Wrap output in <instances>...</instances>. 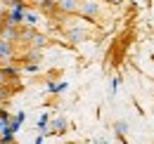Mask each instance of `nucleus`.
I'll use <instances>...</instances> for the list:
<instances>
[{"instance_id": "1", "label": "nucleus", "mask_w": 154, "mask_h": 144, "mask_svg": "<svg viewBox=\"0 0 154 144\" xmlns=\"http://www.w3.org/2000/svg\"><path fill=\"white\" fill-rule=\"evenodd\" d=\"M100 12H102V2H100V0H81V10H78L81 17L95 19Z\"/></svg>"}, {"instance_id": "2", "label": "nucleus", "mask_w": 154, "mask_h": 144, "mask_svg": "<svg viewBox=\"0 0 154 144\" xmlns=\"http://www.w3.org/2000/svg\"><path fill=\"white\" fill-rule=\"evenodd\" d=\"M81 0H59V12L62 14H78Z\"/></svg>"}, {"instance_id": "3", "label": "nucleus", "mask_w": 154, "mask_h": 144, "mask_svg": "<svg viewBox=\"0 0 154 144\" xmlns=\"http://www.w3.org/2000/svg\"><path fill=\"white\" fill-rule=\"evenodd\" d=\"M12 54H14V43L0 38V62H10Z\"/></svg>"}, {"instance_id": "4", "label": "nucleus", "mask_w": 154, "mask_h": 144, "mask_svg": "<svg viewBox=\"0 0 154 144\" xmlns=\"http://www.w3.org/2000/svg\"><path fill=\"white\" fill-rule=\"evenodd\" d=\"M114 132L119 135V137H126V135H128V123H126V121H116L114 123Z\"/></svg>"}, {"instance_id": "5", "label": "nucleus", "mask_w": 154, "mask_h": 144, "mask_svg": "<svg viewBox=\"0 0 154 144\" xmlns=\"http://www.w3.org/2000/svg\"><path fill=\"white\" fill-rule=\"evenodd\" d=\"M38 21V12H31V10H26V14H24V24L26 26H33Z\"/></svg>"}, {"instance_id": "6", "label": "nucleus", "mask_w": 154, "mask_h": 144, "mask_svg": "<svg viewBox=\"0 0 154 144\" xmlns=\"http://www.w3.org/2000/svg\"><path fill=\"white\" fill-rule=\"evenodd\" d=\"M52 130H55V132H64V130H66V121H64V118H55V121H52Z\"/></svg>"}, {"instance_id": "7", "label": "nucleus", "mask_w": 154, "mask_h": 144, "mask_svg": "<svg viewBox=\"0 0 154 144\" xmlns=\"http://www.w3.org/2000/svg\"><path fill=\"white\" fill-rule=\"evenodd\" d=\"M24 118H26V116H24V113H17V116H14V118H12V130H14V132H17V130H19V125H21V123H24Z\"/></svg>"}, {"instance_id": "8", "label": "nucleus", "mask_w": 154, "mask_h": 144, "mask_svg": "<svg viewBox=\"0 0 154 144\" xmlns=\"http://www.w3.org/2000/svg\"><path fill=\"white\" fill-rule=\"evenodd\" d=\"M31 43H33V45H36V47H43V45H45V43H48V38H45V36H40V33H36V36L31 38Z\"/></svg>"}, {"instance_id": "9", "label": "nucleus", "mask_w": 154, "mask_h": 144, "mask_svg": "<svg viewBox=\"0 0 154 144\" xmlns=\"http://www.w3.org/2000/svg\"><path fill=\"white\" fill-rule=\"evenodd\" d=\"M38 128H40V130H45V128H48V116H40V121H38Z\"/></svg>"}, {"instance_id": "10", "label": "nucleus", "mask_w": 154, "mask_h": 144, "mask_svg": "<svg viewBox=\"0 0 154 144\" xmlns=\"http://www.w3.org/2000/svg\"><path fill=\"white\" fill-rule=\"evenodd\" d=\"M26 71H29V73H33V71H38V64H26Z\"/></svg>"}, {"instance_id": "11", "label": "nucleus", "mask_w": 154, "mask_h": 144, "mask_svg": "<svg viewBox=\"0 0 154 144\" xmlns=\"http://www.w3.org/2000/svg\"><path fill=\"white\" fill-rule=\"evenodd\" d=\"M5 80H7V76H5V71H2V66H0V88L5 85Z\"/></svg>"}, {"instance_id": "12", "label": "nucleus", "mask_w": 154, "mask_h": 144, "mask_svg": "<svg viewBox=\"0 0 154 144\" xmlns=\"http://www.w3.org/2000/svg\"><path fill=\"white\" fill-rule=\"evenodd\" d=\"M0 21H2V2H0Z\"/></svg>"}, {"instance_id": "13", "label": "nucleus", "mask_w": 154, "mask_h": 144, "mask_svg": "<svg viewBox=\"0 0 154 144\" xmlns=\"http://www.w3.org/2000/svg\"><path fill=\"white\" fill-rule=\"evenodd\" d=\"M12 2H19V0H7V5H12Z\"/></svg>"}, {"instance_id": "14", "label": "nucleus", "mask_w": 154, "mask_h": 144, "mask_svg": "<svg viewBox=\"0 0 154 144\" xmlns=\"http://www.w3.org/2000/svg\"><path fill=\"white\" fill-rule=\"evenodd\" d=\"M97 144H107V142H104V140H100V142H97Z\"/></svg>"}, {"instance_id": "15", "label": "nucleus", "mask_w": 154, "mask_h": 144, "mask_svg": "<svg viewBox=\"0 0 154 144\" xmlns=\"http://www.w3.org/2000/svg\"><path fill=\"white\" fill-rule=\"evenodd\" d=\"M64 144H76V142H64Z\"/></svg>"}, {"instance_id": "16", "label": "nucleus", "mask_w": 154, "mask_h": 144, "mask_svg": "<svg viewBox=\"0 0 154 144\" xmlns=\"http://www.w3.org/2000/svg\"><path fill=\"white\" fill-rule=\"evenodd\" d=\"M152 113H154V109H152Z\"/></svg>"}, {"instance_id": "17", "label": "nucleus", "mask_w": 154, "mask_h": 144, "mask_svg": "<svg viewBox=\"0 0 154 144\" xmlns=\"http://www.w3.org/2000/svg\"><path fill=\"white\" fill-rule=\"evenodd\" d=\"M0 144H2V142H0Z\"/></svg>"}]
</instances>
